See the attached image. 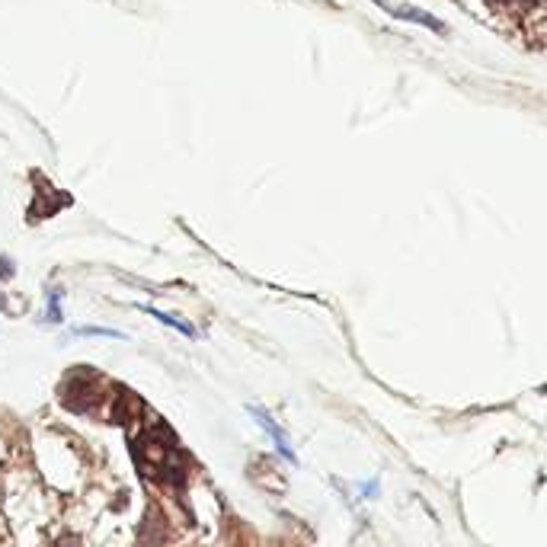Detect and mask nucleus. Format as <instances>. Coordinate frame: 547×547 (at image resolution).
<instances>
[{
  "mask_svg": "<svg viewBox=\"0 0 547 547\" xmlns=\"http://www.w3.org/2000/svg\"><path fill=\"white\" fill-rule=\"evenodd\" d=\"M250 413L256 416V423H260L266 432H269V436H272V442H276V448H279V455L282 458H288V461H292V464H298V455L292 452V445H288V439H285V432L276 426V423H272V416L266 413V410H260V407H250Z\"/></svg>",
  "mask_w": 547,
  "mask_h": 547,
  "instance_id": "f257e3e1",
  "label": "nucleus"
},
{
  "mask_svg": "<svg viewBox=\"0 0 547 547\" xmlns=\"http://www.w3.org/2000/svg\"><path fill=\"white\" fill-rule=\"evenodd\" d=\"M141 311H148L151 317H157L160 324H167V327H173V330H180L183 336H196V330H192L189 324H183V320H176L173 314H164V311H157V308H151V304H141Z\"/></svg>",
  "mask_w": 547,
  "mask_h": 547,
  "instance_id": "f03ea898",
  "label": "nucleus"
},
{
  "mask_svg": "<svg viewBox=\"0 0 547 547\" xmlns=\"http://www.w3.org/2000/svg\"><path fill=\"white\" fill-rule=\"evenodd\" d=\"M391 13L394 16H404V20H416V23H423V26H429V29H439V23L436 20H432V16L429 13H420V10H413V7H391Z\"/></svg>",
  "mask_w": 547,
  "mask_h": 547,
  "instance_id": "7ed1b4c3",
  "label": "nucleus"
},
{
  "mask_svg": "<svg viewBox=\"0 0 547 547\" xmlns=\"http://www.w3.org/2000/svg\"><path fill=\"white\" fill-rule=\"evenodd\" d=\"M48 320L52 324H61V288H52V295H48Z\"/></svg>",
  "mask_w": 547,
  "mask_h": 547,
  "instance_id": "20e7f679",
  "label": "nucleus"
},
{
  "mask_svg": "<svg viewBox=\"0 0 547 547\" xmlns=\"http://www.w3.org/2000/svg\"><path fill=\"white\" fill-rule=\"evenodd\" d=\"M80 336H112V340H122L119 330H109V327H80Z\"/></svg>",
  "mask_w": 547,
  "mask_h": 547,
  "instance_id": "39448f33",
  "label": "nucleus"
},
{
  "mask_svg": "<svg viewBox=\"0 0 547 547\" xmlns=\"http://www.w3.org/2000/svg\"><path fill=\"white\" fill-rule=\"evenodd\" d=\"M500 4H503V7H522V10H525V7L538 4V0H500Z\"/></svg>",
  "mask_w": 547,
  "mask_h": 547,
  "instance_id": "423d86ee",
  "label": "nucleus"
}]
</instances>
